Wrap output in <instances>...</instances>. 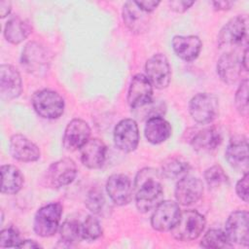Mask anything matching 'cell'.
<instances>
[{
  "instance_id": "8992f818",
  "label": "cell",
  "mask_w": 249,
  "mask_h": 249,
  "mask_svg": "<svg viewBox=\"0 0 249 249\" xmlns=\"http://www.w3.org/2000/svg\"><path fill=\"white\" fill-rule=\"evenodd\" d=\"M189 111L196 123L209 124L219 113V99L214 93H197L191 99Z\"/></svg>"
},
{
  "instance_id": "d6a6232c",
  "label": "cell",
  "mask_w": 249,
  "mask_h": 249,
  "mask_svg": "<svg viewBox=\"0 0 249 249\" xmlns=\"http://www.w3.org/2000/svg\"><path fill=\"white\" fill-rule=\"evenodd\" d=\"M235 106L237 111L244 117L248 114V80L241 82L235 93Z\"/></svg>"
},
{
  "instance_id": "9a60e30c",
  "label": "cell",
  "mask_w": 249,
  "mask_h": 249,
  "mask_svg": "<svg viewBox=\"0 0 249 249\" xmlns=\"http://www.w3.org/2000/svg\"><path fill=\"white\" fill-rule=\"evenodd\" d=\"M203 194L202 182L193 176H184L176 184L175 197L181 205H191L197 202Z\"/></svg>"
},
{
  "instance_id": "74e56055",
  "label": "cell",
  "mask_w": 249,
  "mask_h": 249,
  "mask_svg": "<svg viewBox=\"0 0 249 249\" xmlns=\"http://www.w3.org/2000/svg\"><path fill=\"white\" fill-rule=\"evenodd\" d=\"M136 4L145 12L151 13L153 12L159 5L160 1H154V0H149V1H135Z\"/></svg>"
},
{
  "instance_id": "f546056e",
  "label": "cell",
  "mask_w": 249,
  "mask_h": 249,
  "mask_svg": "<svg viewBox=\"0 0 249 249\" xmlns=\"http://www.w3.org/2000/svg\"><path fill=\"white\" fill-rule=\"evenodd\" d=\"M60 236L63 242L73 244L82 239L81 224L74 219L66 220L60 227Z\"/></svg>"
},
{
  "instance_id": "4dcf8cb0",
  "label": "cell",
  "mask_w": 249,
  "mask_h": 249,
  "mask_svg": "<svg viewBox=\"0 0 249 249\" xmlns=\"http://www.w3.org/2000/svg\"><path fill=\"white\" fill-rule=\"evenodd\" d=\"M82 238L88 241H93L102 234L100 223L93 216H88L81 225Z\"/></svg>"
},
{
  "instance_id": "603a6c76",
  "label": "cell",
  "mask_w": 249,
  "mask_h": 249,
  "mask_svg": "<svg viewBox=\"0 0 249 249\" xmlns=\"http://www.w3.org/2000/svg\"><path fill=\"white\" fill-rule=\"evenodd\" d=\"M201 41L195 35H177L172 39V48L175 53L186 61L195 60L201 50Z\"/></svg>"
},
{
  "instance_id": "ffe728a7",
  "label": "cell",
  "mask_w": 249,
  "mask_h": 249,
  "mask_svg": "<svg viewBox=\"0 0 249 249\" xmlns=\"http://www.w3.org/2000/svg\"><path fill=\"white\" fill-rule=\"evenodd\" d=\"M82 163L90 169L100 168L106 160V146L98 138H91L80 149Z\"/></svg>"
},
{
  "instance_id": "8fae6325",
  "label": "cell",
  "mask_w": 249,
  "mask_h": 249,
  "mask_svg": "<svg viewBox=\"0 0 249 249\" xmlns=\"http://www.w3.org/2000/svg\"><path fill=\"white\" fill-rule=\"evenodd\" d=\"M153 86L148 78L142 74L135 75L129 85L127 103L133 109H139L152 101Z\"/></svg>"
},
{
  "instance_id": "4316f807",
  "label": "cell",
  "mask_w": 249,
  "mask_h": 249,
  "mask_svg": "<svg viewBox=\"0 0 249 249\" xmlns=\"http://www.w3.org/2000/svg\"><path fill=\"white\" fill-rule=\"evenodd\" d=\"M1 192L2 194H17L23 185V176L19 169L11 164L1 166Z\"/></svg>"
},
{
  "instance_id": "e0dca14e",
  "label": "cell",
  "mask_w": 249,
  "mask_h": 249,
  "mask_svg": "<svg viewBox=\"0 0 249 249\" xmlns=\"http://www.w3.org/2000/svg\"><path fill=\"white\" fill-rule=\"evenodd\" d=\"M226 159L234 169L244 173L248 171V142L245 136L231 138L226 150Z\"/></svg>"
},
{
  "instance_id": "5bb4252c",
  "label": "cell",
  "mask_w": 249,
  "mask_h": 249,
  "mask_svg": "<svg viewBox=\"0 0 249 249\" xmlns=\"http://www.w3.org/2000/svg\"><path fill=\"white\" fill-rule=\"evenodd\" d=\"M90 128L87 122L74 119L65 127L62 143L66 150L76 151L81 149L89 139Z\"/></svg>"
},
{
  "instance_id": "f35d334b",
  "label": "cell",
  "mask_w": 249,
  "mask_h": 249,
  "mask_svg": "<svg viewBox=\"0 0 249 249\" xmlns=\"http://www.w3.org/2000/svg\"><path fill=\"white\" fill-rule=\"evenodd\" d=\"M214 9L218 10V11H226V10H230L231 8V6L233 5V2L231 1H214L212 2Z\"/></svg>"
},
{
  "instance_id": "d590c367",
  "label": "cell",
  "mask_w": 249,
  "mask_h": 249,
  "mask_svg": "<svg viewBox=\"0 0 249 249\" xmlns=\"http://www.w3.org/2000/svg\"><path fill=\"white\" fill-rule=\"evenodd\" d=\"M235 191L237 196L244 201H248V172L244 173L243 177L238 180L235 186Z\"/></svg>"
},
{
  "instance_id": "f1b7e54d",
  "label": "cell",
  "mask_w": 249,
  "mask_h": 249,
  "mask_svg": "<svg viewBox=\"0 0 249 249\" xmlns=\"http://www.w3.org/2000/svg\"><path fill=\"white\" fill-rule=\"evenodd\" d=\"M200 246L203 248L218 249V248H230L231 242L229 240L225 231L217 229L208 231L200 241Z\"/></svg>"
},
{
  "instance_id": "44dd1931",
  "label": "cell",
  "mask_w": 249,
  "mask_h": 249,
  "mask_svg": "<svg viewBox=\"0 0 249 249\" xmlns=\"http://www.w3.org/2000/svg\"><path fill=\"white\" fill-rule=\"evenodd\" d=\"M10 152L14 159L24 162L35 161L40 158L39 148L21 134H15L11 137Z\"/></svg>"
},
{
  "instance_id": "484cf974",
  "label": "cell",
  "mask_w": 249,
  "mask_h": 249,
  "mask_svg": "<svg viewBox=\"0 0 249 249\" xmlns=\"http://www.w3.org/2000/svg\"><path fill=\"white\" fill-rule=\"evenodd\" d=\"M31 30V24L26 19L14 17L7 21L4 28V36L8 42L19 44L28 37Z\"/></svg>"
},
{
  "instance_id": "cb8c5ba5",
  "label": "cell",
  "mask_w": 249,
  "mask_h": 249,
  "mask_svg": "<svg viewBox=\"0 0 249 249\" xmlns=\"http://www.w3.org/2000/svg\"><path fill=\"white\" fill-rule=\"evenodd\" d=\"M222 142L221 132L214 126H209L198 131L192 139L193 149L198 153H210L218 148Z\"/></svg>"
},
{
  "instance_id": "e575fe53",
  "label": "cell",
  "mask_w": 249,
  "mask_h": 249,
  "mask_svg": "<svg viewBox=\"0 0 249 249\" xmlns=\"http://www.w3.org/2000/svg\"><path fill=\"white\" fill-rule=\"evenodd\" d=\"M19 242V234L16 229L11 227L2 230L0 234V247H17Z\"/></svg>"
},
{
  "instance_id": "ab89813d",
  "label": "cell",
  "mask_w": 249,
  "mask_h": 249,
  "mask_svg": "<svg viewBox=\"0 0 249 249\" xmlns=\"http://www.w3.org/2000/svg\"><path fill=\"white\" fill-rule=\"evenodd\" d=\"M12 10V4L9 1H1L0 2V15L1 18L7 17Z\"/></svg>"
},
{
  "instance_id": "83f0119b",
  "label": "cell",
  "mask_w": 249,
  "mask_h": 249,
  "mask_svg": "<svg viewBox=\"0 0 249 249\" xmlns=\"http://www.w3.org/2000/svg\"><path fill=\"white\" fill-rule=\"evenodd\" d=\"M190 164L179 158H168L162 162V175L168 179H181L189 172Z\"/></svg>"
},
{
  "instance_id": "836d02e7",
  "label": "cell",
  "mask_w": 249,
  "mask_h": 249,
  "mask_svg": "<svg viewBox=\"0 0 249 249\" xmlns=\"http://www.w3.org/2000/svg\"><path fill=\"white\" fill-rule=\"evenodd\" d=\"M104 203V196L102 195V192L98 189H92L86 197V206L90 212L94 214H97L102 210Z\"/></svg>"
},
{
  "instance_id": "6da1fadb",
  "label": "cell",
  "mask_w": 249,
  "mask_h": 249,
  "mask_svg": "<svg viewBox=\"0 0 249 249\" xmlns=\"http://www.w3.org/2000/svg\"><path fill=\"white\" fill-rule=\"evenodd\" d=\"M134 189L138 210L143 213L152 210L162 198L160 174L157 169L151 167L139 170L135 177Z\"/></svg>"
},
{
  "instance_id": "ba28073f",
  "label": "cell",
  "mask_w": 249,
  "mask_h": 249,
  "mask_svg": "<svg viewBox=\"0 0 249 249\" xmlns=\"http://www.w3.org/2000/svg\"><path fill=\"white\" fill-rule=\"evenodd\" d=\"M181 211L177 202L173 200L160 201L151 217L153 229L159 231H170L178 222Z\"/></svg>"
},
{
  "instance_id": "8d00e7d4",
  "label": "cell",
  "mask_w": 249,
  "mask_h": 249,
  "mask_svg": "<svg viewBox=\"0 0 249 249\" xmlns=\"http://www.w3.org/2000/svg\"><path fill=\"white\" fill-rule=\"evenodd\" d=\"M194 4H195V1H185V0H177V1H169L168 2L170 9L177 13H184Z\"/></svg>"
},
{
  "instance_id": "60d3db41",
  "label": "cell",
  "mask_w": 249,
  "mask_h": 249,
  "mask_svg": "<svg viewBox=\"0 0 249 249\" xmlns=\"http://www.w3.org/2000/svg\"><path fill=\"white\" fill-rule=\"evenodd\" d=\"M18 248H39L41 245L34 240H20L17 245Z\"/></svg>"
},
{
  "instance_id": "5b68a950",
  "label": "cell",
  "mask_w": 249,
  "mask_h": 249,
  "mask_svg": "<svg viewBox=\"0 0 249 249\" xmlns=\"http://www.w3.org/2000/svg\"><path fill=\"white\" fill-rule=\"evenodd\" d=\"M36 113L45 119H57L64 111V100L56 92L51 89L36 91L31 99Z\"/></svg>"
},
{
  "instance_id": "1f68e13d",
  "label": "cell",
  "mask_w": 249,
  "mask_h": 249,
  "mask_svg": "<svg viewBox=\"0 0 249 249\" xmlns=\"http://www.w3.org/2000/svg\"><path fill=\"white\" fill-rule=\"evenodd\" d=\"M204 179L207 185L211 188L220 187L229 181L228 175L220 165H213L207 168L204 172Z\"/></svg>"
},
{
  "instance_id": "3957f363",
  "label": "cell",
  "mask_w": 249,
  "mask_h": 249,
  "mask_svg": "<svg viewBox=\"0 0 249 249\" xmlns=\"http://www.w3.org/2000/svg\"><path fill=\"white\" fill-rule=\"evenodd\" d=\"M205 227L203 215L196 210H186L180 214L176 225L170 230L174 238L180 241L196 239Z\"/></svg>"
},
{
  "instance_id": "d6986e66",
  "label": "cell",
  "mask_w": 249,
  "mask_h": 249,
  "mask_svg": "<svg viewBox=\"0 0 249 249\" xmlns=\"http://www.w3.org/2000/svg\"><path fill=\"white\" fill-rule=\"evenodd\" d=\"M123 19L127 28L135 33H142L148 29L150 23L149 13L143 11L135 1H127L123 7Z\"/></svg>"
},
{
  "instance_id": "4fadbf2b",
  "label": "cell",
  "mask_w": 249,
  "mask_h": 249,
  "mask_svg": "<svg viewBox=\"0 0 249 249\" xmlns=\"http://www.w3.org/2000/svg\"><path fill=\"white\" fill-rule=\"evenodd\" d=\"M248 212L237 210L232 212L226 222V234L231 242L247 246L249 243Z\"/></svg>"
},
{
  "instance_id": "d4e9b609",
  "label": "cell",
  "mask_w": 249,
  "mask_h": 249,
  "mask_svg": "<svg viewBox=\"0 0 249 249\" xmlns=\"http://www.w3.org/2000/svg\"><path fill=\"white\" fill-rule=\"evenodd\" d=\"M172 132L170 124L160 116L149 118L146 122L144 133L146 139L152 144H160L167 140Z\"/></svg>"
},
{
  "instance_id": "2e32d148",
  "label": "cell",
  "mask_w": 249,
  "mask_h": 249,
  "mask_svg": "<svg viewBox=\"0 0 249 249\" xmlns=\"http://www.w3.org/2000/svg\"><path fill=\"white\" fill-rule=\"evenodd\" d=\"M22 91V82L18 71L10 64L0 66V93L1 97L11 100L19 96Z\"/></svg>"
},
{
  "instance_id": "52a82bcc",
  "label": "cell",
  "mask_w": 249,
  "mask_h": 249,
  "mask_svg": "<svg viewBox=\"0 0 249 249\" xmlns=\"http://www.w3.org/2000/svg\"><path fill=\"white\" fill-rule=\"evenodd\" d=\"M145 71L152 86L160 89L168 87L171 80V68L164 54L156 53L151 56L146 62Z\"/></svg>"
},
{
  "instance_id": "7c38bea8",
  "label": "cell",
  "mask_w": 249,
  "mask_h": 249,
  "mask_svg": "<svg viewBox=\"0 0 249 249\" xmlns=\"http://www.w3.org/2000/svg\"><path fill=\"white\" fill-rule=\"evenodd\" d=\"M77 174V166L74 160L65 158L52 163L47 172V178L53 188H61L72 183Z\"/></svg>"
},
{
  "instance_id": "7a4b0ae2",
  "label": "cell",
  "mask_w": 249,
  "mask_h": 249,
  "mask_svg": "<svg viewBox=\"0 0 249 249\" xmlns=\"http://www.w3.org/2000/svg\"><path fill=\"white\" fill-rule=\"evenodd\" d=\"M20 63L26 72L42 76L50 68L51 57L44 46L37 42H29L22 50Z\"/></svg>"
},
{
  "instance_id": "ac0fdd59",
  "label": "cell",
  "mask_w": 249,
  "mask_h": 249,
  "mask_svg": "<svg viewBox=\"0 0 249 249\" xmlns=\"http://www.w3.org/2000/svg\"><path fill=\"white\" fill-rule=\"evenodd\" d=\"M106 191L113 202L124 205L130 202L132 187L129 178L124 174H113L106 183Z\"/></svg>"
},
{
  "instance_id": "277c9868",
  "label": "cell",
  "mask_w": 249,
  "mask_h": 249,
  "mask_svg": "<svg viewBox=\"0 0 249 249\" xmlns=\"http://www.w3.org/2000/svg\"><path fill=\"white\" fill-rule=\"evenodd\" d=\"M62 205L59 202L49 203L38 209L34 217L33 229L36 234L42 237L53 236L59 226Z\"/></svg>"
},
{
  "instance_id": "30bf717a",
  "label": "cell",
  "mask_w": 249,
  "mask_h": 249,
  "mask_svg": "<svg viewBox=\"0 0 249 249\" xmlns=\"http://www.w3.org/2000/svg\"><path fill=\"white\" fill-rule=\"evenodd\" d=\"M114 142L116 147L124 153L134 151L139 142L137 123L132 119H124L119 122L114 129Z\"/></svg>"
},
{
  "instance_id": "7402d4cb",
  "label": "cell",
  "mask_w": 249,
  "mask_h": 249,
  "mask_svg": "<svg viewBox=\"0 0 249 249\" xmlns=\"http://www.w3.org/2000/svg\"><path fill=\"white\" fill-rule=\"evenodd\" d=\"M241 58L233 53H224L217 62V73L227 84L235 83L241 75Z\"/></svg>"
},
{
  "instance_id": "9c48e42d",
  "label": "cell",
  "mask_w": 249,
  "mask_h": 249,
  "mask_svg": "<svg viewBox=\"0 0 249 249\" xmlns=\"http://www.w3.org/2000/svg\"><path fill=\"white\" fill-rule=\"evenodd\" d=\"M247 38V19L237 16L230 19L221 29L218 35L220 47H233L242 45Z\"/></svg>"
}]
</instances>
